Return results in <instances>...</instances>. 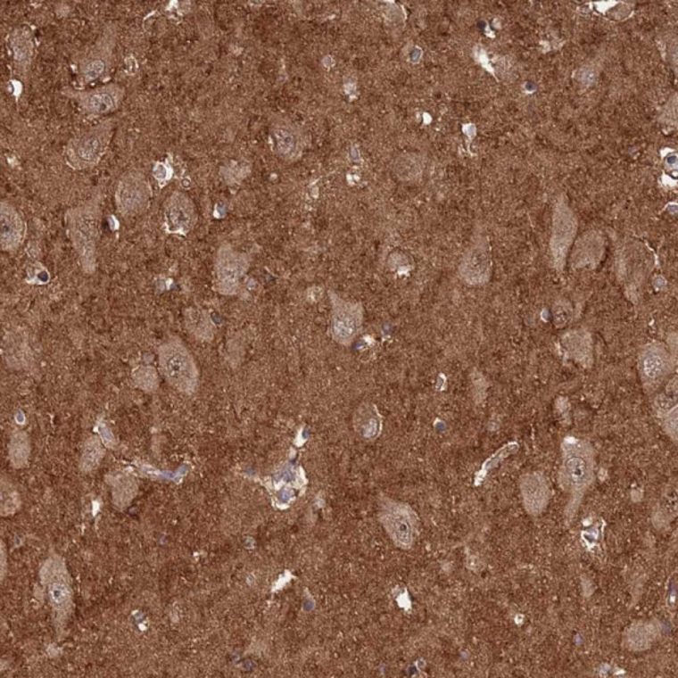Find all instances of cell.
I'll use <instances>...</instances> for the list:
<instances>
[{"mask_svg":"<svg viewBox=\"0 0 678 678\" xmlns=\"http://www.w3.org/2000/svg\"><path fill=\"white\" fill-rule=\"evenodd\" d=\"M68 236L78 253L85 274H95L97 267V244L100 239L101 211L96 202L83 203L68 211Z\"/></svg>","mask_w":678,"mask_h":678,"instance_id":"6da1fadb","label":"cell"},{"mask_svg":"<svg viewBox=\"0 0 678 678\" xmlns=\"http://www.w3.org/2000/svg\"><path fill=\"white\" fill-rule=\"evenodd\" d=\"M159 368L164 379L177 392L194 395L199 385L196 361L179 338H171L159 349Z\"/></svg>","mask_w":678,"mask_h":678,"instance_id":"7a4b0ae2","label":"cell"},{"mask_svg":"<svg viewBox=\"0 0 678 678\" xmlns=\"http://www.w3.org/2000/svg\"><path fill=\"white\" fill-rule=\"evenodd\" d=\"M595 458L586 441L566 439L563 443V457L559 481L563 489L574 498H580L593 482Z\"/></svg>","mask_w":678,"mask_h":678,"instance_id":"3957f363","label":"cell"},{"mask_svg":"<svg viewBox=\"0 0 678 678\" xmlns=\"http://www.w3.org/2000/svg\"><path fill=\"white\" fill-rule=\"evenodd\" d=\"M112 133V121L107 120L76 135L66 148L67 163L76 170L95 167L107 152Z\"/></svg>","mask_w":678,"mask_h":678,"instance_id":"277c9868","label":"cell"},{"mask_svg":"<svg viewBox=\"0 0 678 678\" xmlns=\"http://www.w3.org/2000/svg\"><path fill=\"white\" fill-rule=\"evenodd\" d=\"M674 368V355L664 343H650L640 351L638 371L648 392L658 389L672 375Z\"/></svg>","mask_w":678,"mask_h":678,"instance_id":"5b68a950","label":"cell"},{"mask_svg":"<svg viewBox=\"0 0 678 678\" xmlns=\"http://www.w3.org/2000/svg\"><path fill=\"white\" fill-rule=\"evenodd\" d=\"M151 196L152 188L146 177L141 172L130 171L119 180L114 198L119 213L128 219L144 213Z\"/></svg>","mask_w":678,"mask_h":678,"instance_id":"8992f818","label":"cell"},{"mask_svg":"<svg viewBox=\"0 0 678 678\" xmlns=\"http://www.w3.org/2000/svg\"><path fill=\"white\" fill-rule=\"evenodd\" d=\"M248 267L249 261L244 254L236 252L231 245H222L215 260V284L219 294H236Z\"/></svg>","mask_w":678,"mask_h":678,"instance_id":"52a82bcc","label":"cell"},{"mask_svg":"<svg viewBox=\"0 0 678 678\" xmlns=\"http://www.w3.org/2000/svg\"><path fill=\"white\" fill-rule=\"evenodd\" d=\"M333 313L330 332L332 336L343 345H350L358 336L362 327V309L360 304L345 302L332 294Z\"/></svg>","mask_w":678,"mask_h":678,"instance_id":"ba28073f","label":"cell"},{"mask_svg":"<svg viewBox=\"0 0 678 678\" xmlns=\"http://www.w3.org/2000/svg\"><path fill=\"white\" fill-rule=\"evenodd\" d=\"M197 215L194 203L186 194L176 192L165 202V230L170 235L186 236L194 227Z\"/></svg>","mask_w":678,"mask_h":678,"instance_id":"9c48e42d","label":"cell"},{"mask_svg":"<svg viewBox=\"0 0 678 678\" xmlns=\"http://www.w3.org/2000/svg\"><path fill=\"white\" fill-rule=\"evenodd\" d=\"M75 100L85 114L101 116L114 112L124 99V90L119 85H105L90 91L74 93Z\"/></svg>","mask_w":678,"mask_h":678,"instance_id":"30bf717a","label":"cell"},{"mask_svg":"<svg viewBox=\"0 0 678 678\" xmlns=\"http://www.w3.org/2000/svg\"><path fill=\"white\" fill-rule=\"evenodd\" d=\"M576 231L575 216L566 206H559L555 213L552 241L550 250L555 269H563L566 265L567 252L574 243Z\"/></svg>","mask_w":678,"mask_h":678,"instance_id":"8fae6325","label":"cell"},{"mask_svg":"<svg viewBox=\"0 0 678 678\" xmlns=\"http://www.w3.org/2000/svg\"><path fill=\"white\" fill-rule=\"evenodd\" d=\"M383 523L398 546L404 549L412 546L417 533V520L410 508L401 504H390L384 508Z\"/></svg>","mask_w":678,"mask_h":678,"instance_id":"7c38bea8","label":"cell"},{"mask_svg":"<svg viewBox=\"0 0 678 678\" xmlns=\"http://www.w3.org/2000/svg\"><path fill=\"white\" fill-rule=\"evenodd\" d=\"M107 39L108 37H105L103 41H100L95 45V48L88 51L87 56L80 59L79 76L83 84L95 82L109 70L112 58V45L110 40L105 41Z\"/></svg>","mask_w":678,"mask_h":678,"instance_id":"4fadbf2b","label":"cell"},{"mask_svg":"<svg viewBox=\"0 0 678 678\" xmlns=\"http://www.w3.org/2000/svg\"><path fill=\"white\" fill-rule=\"evenodd\" d=\"M0 243L5 252H15L25 237V223L22 216L11 203L3 202L0 206Z\"/></svg>","mask_w":678,"mask_h":678,"instance_id":"5bb4252c","label":"cell"},{"mask_svg":"<svg viewBox=\"0 0 678 678\" xmlns=\"http://www.w3.org/2000/svg\"><path fill=\"white\" fill-rule=\"evenodd\" d=\"M521 492L529 514L538 515L548 506L550 491L548 482L541 474H527L521 480Z\"/></svg>","mask_w":678,"mask_h":678,"instance_id":"9a60e30c","label":"cell"},{"mask_svg":"<svg viewBox=\"0 0 678 678\" xmlns=\"http://www.w3.org/2000/svg\"><path fill=\"white\" fill-rule=\"evenodd\" d=\"M492 262L489 250L477 247L465 258L461 265V277L470 285H481L491 277Z\"/></svg>","mask_w":678,"mask_h":678,"instance_id":"2e32d148","label":"cell"},{"mask_svg":"<svg viewBox=\"0 0 678 678\" xmlns=\"http://www.w3.org/2000/svg\"><path fill=\"white\" fill-rule=\"evenodd\" d=\"M11 57L17 70H28L33 58V40L31 34L25 29H15L7 40Z\"/></svg>","mask_w":678,"mask_h":678,"instance_id":"e0dca14e","label":"cell"},{"mask_svg":"<svg viewBox=\"0 0 678 678\" xmlns=\"http://www.w3.org/2000/svg\"><path fill=\"white\" fill-rule=\"evenodd\" d=\"M185 325L188 332L199 341H211L214 337L215 326L209 313L203 309L189 308L185 312Z\"/></svg>","mask_w":678,"mask_h":678,"instance_id":"ac0fdd59","label":"cell"},{"mask_svg":"<svg viewBox=\"0 0 678 678\" xmlns=\"http://www.w3.org/2000/svg\"><path fill=\"white\" fill-rule=\"evenodd\" d=\"M563 347L572 359L583 364L591 366L592 358V343L589 334L578 330L566 334L563 338Z\"/></svg>","mask_w":678,"mask_h":678,"instance_id":"d6986e66","label":"cell"},{"mask_svg":"<svg viewBox=\"0 0 678 678\" xmlns=\"http://www.w3.org/2000/svg\"><path fill=\"white\" fill-rule=\"evenodd\" d=\"M29 453V441L24 432H16L11 440L10 455L12 464L21 467L28 460Z\"/></svg>","mask_w":678,"mask_h":678,"instance_id":"ffe728a7","label":"cell"},{"mask_svg":"<svg viewBox=\"0 0 678 678\" xmlns=\"http://www.w3.org/2000/svg\"><path fill=\"white\" fill-rule=\"evenodd\" d=\"M103 455V448H102L99 439H88L87 443H85L80 466L87 472H90V470L95 469L99 465Z\"/></svg>","mask_w":678,"mask_h":678,"instance_id":"44dd1931","label":"cell"},{"mask_svg":"<svg viewBox=\"0 0 678 678\" xmlns=\"http://www.w3.org/2000/svg\"><path fill=\"white\" fill-rule=\"evenodd\" d=\"M133 379L136 385L146 393H154L159 387L158 372L152 367H138L133 372Z\"/></svg>","mask_w":678,"mask_h":678,"instance_id":"7402d4cb","label":"cell"},{"mask_svg":"<svg viewBox=\"0 0 678 678\" xmlns=\"http://www.w3.org/2000/svg\"><path fill=\"white\" fill-rule=\"evenodd\" d=\"M49 596L53 604L58 608H65L70 599V589L65 583H53L49 587Z\"/></svg>","mask_w":678,"mask_h":678,"instance_id":"603a6c76","label":"cell"},{"mask_svg":"<svg viewBox=\"0 0 678 678\" xmlns=\"http://www.w3.org/2000/svg\"><path fill=\"white\" fill-rule=\"evenodd\" d=\"M633 637H639V639L637 638V641L634 642V646L637 647V649H640L641 647L648 648L651 640L654 639L651 635V630L647 626H638V630H633Z\"/></svg>","mask_w":678,"mask_h":678,"instance_id":"cb8c5ba5","label":"cell"},{"mask_svg":"<svg viewBox=\"0 0 678 678\" xmlns=\"http://www.w3.org/2000/svg\"><path fill=\"white\" fill-rule=\"evenodd\" d=\"M153 176L155 179L164 185L165 182L171 179L172 169L168 163L159 162L155 164L154 170H153Z\"/></svg>","mask_w":678,"mask_h":678,"instance_id":"d4e9b609","label":"cell"},{"mask_svg":"<svg viewBox=\"0 0 678 678\" xmlns=\"http://www.w3.org/2000/svg\"><path fill=\"white\" fill-rule=\"evenodd\" d=\"M570 318V310L566 307L565 304H558L557 308H555L554 311V320H555V326H558V327H563L569 320Z\"/></svg>","mask_w":678,"mask_h":678,"instance_id":"484cf974","label":"cell"}]
</instances>
